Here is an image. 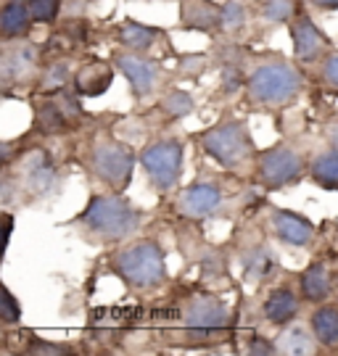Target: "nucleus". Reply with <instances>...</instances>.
<instances>
[{"label":"nucleus","instance_id":"obj_1","mask_svg":"<svg viewBox=\"0 0 338 356\" xmlns=\"http://www.w3.org/2000/svg\"><path fill=\"white\" fill-rule=\"evenodd\" d=\"M82 241L93 245L132 241L143 227V211L127 201L122 193H93L88 206L69 222Z\"/></svg>","mask_w":338,"mask_h":356},{"label":"nucleus","instance_id":"obj_2","mask_svg":"<svg viewBox=\"0 0 338 356\" xmlns=\"http://www.w3.org/2000/svg\"><path fill=\"white\" fill-rule=\"evenodd\" d=\"M307 88V79L296 64L286 58H264L246 76V101L256 111H275L299 98Z\"/></svg>","mask_w":338,"mask_h":356},{"label":"nucleus","instance_id":"obj_3","mask_svg":"<svg viewBox=\"0 0 338 356\" xmlns=\"http://www.w3.org/2000/svg\"><path fill=\"white\" fill-rule=\"evenodd\" d=\"M112 272L135 293H153L167 282V259L156 238L127 241L109 259Z\"/></svg>","mask_w":338,"mask_h":356},{"label":"nucleus","instance_id":"obj_4","mask_svg":"<svg viewBox=\"0 0 338 356\" xmlns=\"http://www.w3.org/2000/svg\"><path fill=\"white\" fill-rule=\"evenodd\" d=\"M199 143L201 151L227 172H236V175L254 172L259 151L254 145V138H251L246 122H240V119L220 122L214 127L203 129L199 135Z\"/></svg>","mask_w":338,"mask_h":356},{"label":"nucleus","instance_id":"obj_5","mask_svg":"<svg viewBox=\"0 0 338 356\" xmlns=\"http://www.w3.org/2000/svg\"><path fill=\"white\" fill-rule=\"evenodd\" d=\"M177 322L183 327V341L188 346H214L225 343L233 317L222 298L209 293H196L188 298Z\"/></svg>","mask_w":338,"mask_h":356},{"label":"nucleus","instance_id":"obj_6","mask_svg":"<svg viewBox=\"0 0 338 356\" xmlns=\"http://www.w3.org/2000/svg\"><path fill=\"white\" fill-rule=\"evenodd\" d=\"M90 172L93 177L100 179L106 188L116 193H125L127 185L132 182V169H135V151L127 143L116 140L112 135H98L90 145Z\"/></svg>","mask_w":338,"mask_h":356},{"label":"nucleus","instance_id":"obj_7","mask_svg":"<svg viewBox=\"0 0 338 356\" xmlns=\"http://www.w3.org/2000/svg\"><path fill=\"white\" fill-rule=\"evenodd\" d=\"M183 159H185V148L177 138L153 140L140 151L143 172L148 177L151 188L159 195H169L177 188V182L183 177Z\"/></svg>","mask_w":338,"mask_h":356},{"label":"nucleus","instance_id":"obj_8","mask_svg":"<svg viewBox=\"0 0 338 356\" xmlns=\"http://www.w3.org/2000/svg\"><path fill=\"white\" fill-rule=\"evenodd\" d=\"M301 175H304V156L296 148L286 145V143L256 153L254 177L267 191L289 188L293 182H299Z\"/></svg>","mask_w":338,"mask_h":356},{"label":"nucleus","instance_id":"obj_9","mask_svg":"<svg viewBox=\"0 0 338 356\" xmlns=\"http://www.w3.org/2000/svg\"><path fill=\"white\" fill-rule=\"evenodd\" d=\"M82 122L79 95L66 88L43 92L35 101V129L43 135H63Z\"/></svg>","mask_w":338,"mask_h":356},{"label":"nucleus","instance_id":"obj_10","mask_svg":"<svg viewBox=\"0 0 338 356\" xmlns=\"http://www.w3.org/2000/svg\"><path fill=\"white\" fill-rule=\"evenodd\" d=\"M112 61H114V66L127 76L135 101H146V98L159 92L162 79H164V69L156 64L153 58H148L146 53L122 48V51H114Z\"/></svg>","mask_w":338,"mask_h":356},{"label":"nucleus","instance_id":"obj_11","mask_svg":"<svg viewBox=\"0 0 338 356\" xmlns=\"http://www.w3.org/2000/svg\"><path fill=\"white\" fill-rule=\"evenodd\" d=\"M225 209V191L212 179H199L188 185L175 198V214L190 222H203L212 216L222 214Z\"/></svg>","mask_w":338,"mask_h":356},{"label":"nucleus","instance_id":"obj_12","mask_svg":"<svg viewBox=\"0 0 338 356\" xmlns=\"http://www.w3.org/2000/svg\"><path fill=\"white\" fill-rule=\"evenodd\" d=\"M16 185H19V193L24 191L29 198L40 201V198L56 195L59 185H61V172H59L56 161L50 159V153L35 151L22 161Z\"/></svg>","mask_w":338,"mask_h":356},{"label":"nucleus","instance_id":"obj_13","mask_svg":"<svg viewBox=\"0 0 338 356\" xmlns=\"http://www.w3.org/2000/svg\"><path fill=\"white\" fill-rule=\"evenodd\" d=\"M291 40H293V56L301 64H314L330 53V40L307 11H296V16L291 19Z\"/></svg>","mask_w":338,"mask_h":356},{"label":"nucleus","instance_id":"obj_14","mask_svg":"<svg viewBox=\"0 0 338 356\" xmlns=\"http://www.w3.org/2000/svg\"><path fill=\"white\" fill-rule=\"evenodd\" d=\"M35 72H38V48L29 42L11 45V40H6V48L0 56V79L6 90L26 82Z\"/></svg>","mask_w":338,"mask_h":356},{"label":"nucleus","instance_id":"obj_15","mask_svg":"<svg viewBox=\"0 0 338 356\" xmlns=\"http://www.w3.org/2000/svg\"><path fill=\"white\" fill-rule=\"evenodd\" d=\"M270 229L277 241L291 248H309L317 238V229L307 216L289 211V209H272L270 211Z\"/></svg>","mask_w":338,"mask_h":356},{"label":"nucleus","instance_id":"obj_16","mask_svg":"<svg viewBox=\"0 0 338 356\" xmlns=\"http://www.w3.org/2000/svg\"><path fill=\"white\" fill-rule=\"evenodd\" d=\"M180 24L196 32H220L222 29V6L212 0H183L180 3Z\"/></svg>","mask_w":338,"mask_h":356},{"label":"nucleus","instance_id":"obj_17","mask_svg":"<svg viewBox=\"0 0 338 356\" xmlns=\"http://www.w3.org/2000/svg\"><path fill=\"white\" fill-rule=\"evenodd\" d=\"M299 309L301 298L296 296V291H291L289 285H277L267 293L262 304V314L272 327H286L299 317Z\"/></svg>","mask_w":338,"mask_h":356},{"label":"nucleus","instance_id":"obj_18","mask_svg":"<svg viewBox=\"0 0 338 356\" xmlns=\"http://www.w3.org/2000/svg\"><path fill=\"white\" fill-rule=\"evenodd\" d=\"M114 82V66L106 61H90L82 64L75 74V92L79 98H98Z\"/></svg>","mask_w":338,"mask_h":356},{"label":"nucleus","instance_id":"obj_19","mask_svg":"<svg viewBox=\"0 0 338 356\" xmlns=\"http://www.w3.org/2000/svg\"><path fill=\"white\" fill-rule=\"evenodd\" d=\"M240 267L249 282H264L277 272V256L267 243H254L240 251Z\"/></svg>","mask_w":338,"mask_h":356},{"label":"nucleus","instance_id":"obj_20","mask_svg":"<svg viewBox=\"0 0 338 356\" xmlns=\"http://www.w3.org/2000/svg\"><path fill=\"white\" fill-rule=\"evenodd\" d=\"M299 291L304 301H309V304H325L330 291H333V280H330V272H328V267L323 261H312L309 267L301 272Z\"/></svg>","mask_w":338,"mask_h":356},{"label":"nucleus","instance_id":"obj_21","mask_svg":"<svg viewBox=\"0 0 338 356\" xmlns=\"http://www.w3.org/2000/svg\"><path fill=\"white\" fill-rule=\"evenodd\" d=\"M32 24H35V16H32L29 3L8 0V3L3 6V13H0V32H3V40L26 38Z\"/></svg>","mask_w":338,"mask_h":356},{"label":"nucleus","instance_id":"obj_22","mask_svg":"<svg viewBox=\"0 0 338 356\" xmlns=\"http://www.w3.org/2000/svg\"><path fill=\"white\" fill-rule=\"evenodd\" d=\"M159 35H162V29L138 24V22H132V19L122 22L119 29H116L119 45L127 48V51H138V53H148L151 48H153V42L159 40Z\"/></svg>","mask_w":338,"mask_h":356},{"label":"nucleus","instance_id":"obj_23","mask_svg":"<svg viewBox=\"0 0 338 356\" xmlns=\"http://www.w3.org/2000/svg\"><path fill=\"white\" fill-rule=\"evenodd\" d=\"M309 327L320 346L325 348L338 346V306L317 304V309L309 314Z\"/></svg>","mask_w":338,"mask_h":356},{"label":"nucleus","instance_id":"obj_24","mask_svg":"<svg viewBox=\"0 0 338 356\" xmlns=\"http://www.w3.org/2000/svg\"><path fill=\"white\" fill-rule=\"evenodd\" d=\"M275 346H277V354H289V356H301V354H314L317 351V338H314V332H309L307 327H301V325H286L283 332L275 338Z\"/></svg>","mask_w":338,"mask_h":356},{"label":"nucleus","instance_id":"obj_25","mask_svg":"<svg viewBox=\"0 0 338 356\" xmlns=\"http://www.w3.org/2000/svg\"><path fill=\"white\" fill-rule=\"evenodd\" d=\"M309 177L323 191H338V145L314 156L309 164Z\"/></svg>","mask_w":338,"mask_h":356},{"label":"nucleus","instance_id":"obj_26","mask_svg":"<svg viewBox=\"0 0 338 356\" xmlns=\"http://www.w3.org/2000/svg\"><path fill=\"white\" fill-rule=\"evenodd\" d=\"M75 61H69V58H59V61H53V64L45 66V72L40 74V90L43 92H50V90H61L66 88L69 82H75Z\"/></svg>","mask_w":338,"mask_h":356},{"label":"nucleus","instance_id":"obj_27","mask_svg":"<svg viewBox=\"0 0 338 356\" xmlns=\"http://www.w3.org/2000/svg\"><path fill=\"white\" fill-rule=\"evenodd\" d=\"M159 108L169 119H183V116H190L196 111V98L190 92H185V90H169V92H164V98L159 101Z\"/></svg>","mask_w":338,"mask_h":356},{"label":"nucleus","instance_id":"obj_28","mask_svg":"<svg viewBox=\"0 0 338 356\" xmlns=\"http://www.w3.org/2000/svg\"><path fill=\"white\" fill-rule=\"evenodd\" d=\"M249 26V3L246 0H225L222 6V32L230 38L240 35Z\"/></svg>","mask_w":338,"mask_h":356},{"label":"nucleus","instance_id":"obj_29","mask_svg":"<svg viewBox=\"0 0 338 356\" xmlns=\"http://www.w3.org/2000/svg\"><path fill=\"white\" fill-rule=\"evenodd\" d=\"M293 16H296V3L293 0H264L262 3L264 24H291Z\"/></svg>","mask_w":338,"mask_h":356},{"label":"nucleus","instance_id":"obj_30","mask_svg":"<svg viewBox=\"0 0 338 356\" xmlns=\"http://www.w3.org/2000/svg\"><path fill=\"white\" fill-rule=\"evenodd\" d=\"M75 348L66 343H53V341H43V338H29L26 341L24 354L32 356H63V354H72Z\"/></svg>","mask_w":338,"mask_h":356},{"label":"nucleus","instance_id":"obj_31","mask_svg":"<svg viewBox=\"0 0 338 356\" xmlns=\"http://www.w3.org/2000/svg\"><path fill=\"white\" fill-rule=\"evenodd\" d=\"M0 319L6 327H13L22 322V304L16 301L11 288H3V301H0Z\"/></svg>","mask_w":338,"mask_h":356},{"label":"nucleus","instance_id":"obj_32","mask_svg":"<svg viewBox=\"0 0 338 356\" xmlns=\"http://www.w3.org/2000/svg\"><path fill=\"white\" fill-rule=\"evenodd\" d=\"M61 3L63 0H29V8H32L35 22L50 24V22H56V16L61 13Z\"/></svg>","mask_w":338,"mask_h":356},{"label":"nucleus","instance_id":"obj_33","mask_svg":"<svg viewBox=\"0 0 338 356\" xmlns=\"http://www.w3.org/2000/svg\"><path fill=\"white\" fill-rule=\"evenodd\" d=\"M320 82L325 85L328 90L338 92V51L328 53L323 58V69H320Z\"/></svg>","mask_w":338,"mask_h":356},{"label":"nucleus","instance_id":"obj_34","mask_svg":"<svg viewBox=\"0 0 338 356\" xmlns=\"http://www.w3.org/2000/svg\"><path fill=\"white\" fill-rule=\"evenodd\" d=\"M206 64H209L206 56H183V58L177 61V66H180L177 72H180L183 76H193V79H196L199 74L206 72Z\"/></svg>","mask_w":338,"mask_h":356},{"label":"nucleus","instance_id":"obj_35","mask_svg":"<svg viewBox=\"0 0 338 356\" xmlns=\"http://www.w3.org/2000/svg\"><path fill=\"white\" fill-rule=\"evenodd\" d=\"M246 351L256 356H270V354H277V346L275 341H270V338H264L259 332H254V335H249V341H246Z\"/></svg>","mask_w":338,"mask_h":356},{"label":"nucleus","instance_id":"obj_36","mask_svg":"<svg viewBox=\"0 0 338 356\" xmlns=\"http://www.w3.org/2000/svg\"><path fill=\"white\" fill-rule=\"evenodd\" d=\"M309 6L317 11H338V0H309Z\"/></svg>","mask_w":338,"mask_h":356},{"label":"nucleus","instance_id":"obj_37","mask_svg":"<svg viewBox=\"0 0 338 356\" xmlns=\"http://www.w3.org/2000/svg\"><path fill=\"white\" fill-rule=\"evenodd\" d=\"M333 140L338 143V124H336V129H333Z\"/></svg>","mask_w":338,"mask_h":356},{"label":"nucleus","instance_id":"obj_38","mask_svg":"<svg viewBox=\"0 0 338 356\" xmlns=\"http://www.w3.org/2000/svg\"><path fill=\"white\" fill-rule=\"evenodd\" d=\"M22 3H29V0H22Z\"/></svg>","mask_w":338,"mask_h":356}]
</instances>
